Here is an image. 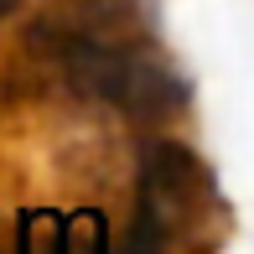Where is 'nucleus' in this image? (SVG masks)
Listing matches in <instances>:
<instances>
[{"mask_svg": "<svg viewBox=\"0 0 254 254\" xmlns=\"http://www.w3.org/2000/svg\"><path fill=\"white\" fill-rule=\"evenodd\" d=\"M88 5H94V16L67 10V16L42 21L31 31V47L47 52L83 99L109 104L125 120H140V125L171 120L187 104L182 73L135 37L130 16H114L104 0H88Z\"/></svg>", "mask_w": 254, "mask_h": 254, "instance_id": "nucleus-1", "label": "nucleus"}, {"mask_svg": "<svg viewBox=\"0 0 254 254\" xmlns=\"http://www.w3.org/2000/svg\"><path fill=\"white\" fill-rule=\"evenodd\" d=\"M218 223V187L197 151L151 140L140 151V213L130 228L135 254H197Z\"/></svg>", "mask_w": 254, "mask_h": 254, "instance_id": "nucleus-2", "label": "nucleus"}]
</instances>
